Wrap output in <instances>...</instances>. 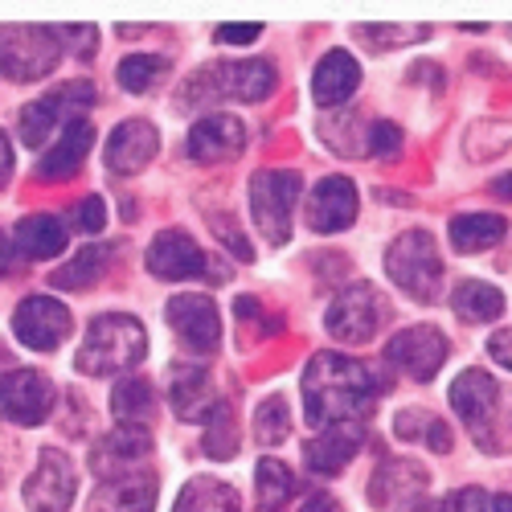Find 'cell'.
<instances>
[{
  "mask_svg": "<svg viewBox=\"0 0 512 512\" xmlns=\"http://www.w3.org/2000/svg\"><path fill=\"white\" fill-rule=\"evenodd\" d=\"M377 377L345 357V353H316L304 369L300 394H304V418L308 426H332V422H361L377 398Z\"/></svg>",
  "mask_w": 512,
  "mask_h": 512,
  "instance_id": "6da1fadb",
  "label": "cell"
},
{
  "mask_svg": "<svg viewBox=\"0 0 512 512\" xmlns=\"http://www.w3.org/2000/svg\"><path fill=\"white\" fill-rule=\"evenodd\" d=\"M148 353V336L144 324L136 316H123V312H107L99 320H91L87 340L74 357L78 373H91V377H119V373H132Z\"/></svg>",
  "mask_w": 512,
  "mask_h": 512,
  "instance_id": "7a4b0ae2",
  "label": "cell"
},
{
  "mask_svg": "<svg viewBox=\"0 0 512 512\" xmlns=\"http://www.w3.org/2000/svg\"><path fill=\"white\" fill-rule=\"evenodd\" d=\"M275 91V66L263 58L246 62H209L201 66L181 91V103H259Z\"/></svg>",
  "mask_w": 512,
  "mask_h": 512,
  "instance_id": "3957f363",
  "label": "cell"
},
{
  "mask_svg": "<svg viewBox=\"0 0 512 512\" xmlns=\"http://www.w3.org/2000/svg\"><path fill=\"white\" fill-rule=\"evenodd\" d=\"M386 271L390 279L418 304H435L443 291V259L435 250V238L426 230H406L386 250Z\"/></svg>",
  "mask_w": 512,
  "mask_h": 512,
  "instance_id": "277c9868",
  "label": "cell"
},
{
  "mask_svg": "<svg viewBox=\"0 0 512 512\" xmlns=\"http://www.w3.org/2000/svg\"><path fill=\"white\" fill-rule=\"evenodd\" d=\"M91 103H95V87L91 82H66V87H58V91H50V95H41L37 103H29L25 111H21V144L25 148H46L50 144V136L58 132H66L70 123H78L82 115L91 111Z\"/></svg>",
  "mask_w": 512,
  "mask_h": 512,
  "instance_id": "5b68a950",
  "label": "cell"
},
{
  "mask_svg": "<svg viewBox=\"0 0 512 512\" xmlns=\"http://www.w3.org/2000/svg\"><path fill=\"white\" fill-rule=\"evenodd\" d=\"M58 33L46 25H5L0 29V74L13 82H37L58 66Z\"/></svg>",
  "mask_w": 512,
  "mask_h": 512,
  "instance_id": "8992f818",
  "label": "cell"
},
{
  "mask_svg": "<svg viewBox=\"0 0 512 512\" xmlns=\"http://www.w3.org/2000/svg\"><path fill=\"white\" fill-rule=\"evenodd\" d=\"M300 173H287V168H267V173H254L250 181V213L254 226L263 230V238L271 246H283L291 234V213L300 201Z\"/></svg>",
  "mask_w": 512,
  "mask_h": 512,
  "instance_id": "52a82bcc",
  "label": "cell"
},
{
  "mask_svg": "<svg viewBox=\"0 0 512 512\" xmlns=\"http://www.w3.org/2000/svg\"><path fill=\"white\" fill-rule=\"evenodd\" d=\"M386 316H390V304L373 283H349L332 300L324 324L340 345H365V340H373L377 328L386 324Z\"/></svg>",
  "mask_w": 512,
  "mask_h": 512,
  "instance_id": "ba28073f",
  "label": "cell"
},
{
  "mask_svg": "<svg viewBox=\"0 0 512 512\" xmlns=\"http://www.w3.org/2000/svg\"><path fill=\"white\" fill-rule=\"evenodd\" d=\"M386 361L414 377V381H431L443 361H447V336L435 328V324H414V328H402L390 336V345H386Z\"/></svg>",
  "mask_w": 512,
  "mask_h": 512,
  "instance_id": "9c48e42d",
  "label": "cell"
},
{
  "mask_svg": "<svg viewBox=\"0 0 512 512\" xmlns=\"http://www.w3.org/2000/svg\"><path fill=\"white\" fill-rule=\"evenodd\" d=\"M54 410V386L37 369H13L0 377V414L17 426H41Z\"/></svg>",
  "mask_w": 512,
  "mask_h": 512,
  "instance_id": "30bf717a",
  "label": "cell"
},
{
  "mask_svg": "<svg viewBox=\"0 0 512 512\" xmlns=\"http://www.w3.org/2000/svg\"><path fill=\"white\" fill-rule=\"evenodd\" d=\"M173 332L185 340V349L193 353H213L222 345V316L213 308L209 295H173L164 308Z\"/></svg>",
  "mask_w": 512,
  "mask_h": 512,
  "instance_id": "8fae6325",
  "label": "cell"
},
{
  "mask_svg": "<svg viewBox=\"0 0 512 512\" xmlns=\"http://www.w3.org/2000/svg\"><path fill=\"white\" fill-rule=\"evenodd\" d=\"M74 488H78V476H74L70 459L62 451L46 447L37 455V472L25 484V504L33 512H66L74 500Z\"/></svg>",
  "mask_w": 512,
  "mask_h": 512,
  "instance_id": "7c38bea8",
  "label": "cell"
},
{
  "mask_svg": "<svg viewBox=\"0 0 512 512\" xmlns=\"http://www.w3.org/2000/svg\"><path fill=\"white\" fill-rule=\"evenodd\" d=\"M451 406L480 447H492V414H496V381L484 369H467L451 386Z\"/></svg>",
  "mask_w": 512,
  "mask_h": 512,
  "instance_id": "4fadbf2b",
  "label": "cell"
},
{
  "mask_svg": "<svg viewBox=\"0 0 512 512\" xmlns=\"http://www.w3.org/2000/svg\"><path fill=\"white\" fill-rule=\"evenodd\" d=\"M13 332H17L21 345L50 353V349H58L62 340L70 336V312H66V304L50 300V295H33V300H25L17 308Z\"/></svg>",
  "mask_w": 512,
  "mask_h": 512,
  "instance_id": "5bb4252c",
  "label": "cell"
},
{
  "mask_svg": "<svg viewBox=\"0 0 512 512\" xmlns=\"http://www.w3.org/2000/svg\"><path fill=\"white\" fill-rule=\"evenodd\" d=\"M365 447V426L361 422H332L320 426V435L304 443V463L316 476H336L353 463V455Z\"/></svg>",
  "mask_w": 512,
  "mask_h": 512,
  "instance_id": "9a60e30c",
  "label": "cell"
},
{
  "mask_svg": "<svg viewBox=\"0 0 512 512\" xmlns=\"http://www.w3.org/2000/svg\"><path fill=\"white\" fill-rule=\"evenodd\" d=\"M156 148H160L156 127H152L148 119H127V123H119L115 132L107 136L103 160H107L111 173H119V177H132V173H140V168H144V164L156 156Z\"/></svg>",
  "mask_w": 512,
  "mask_h": 512,
  "instance_id": "2e32d148",
  "label": "cell"
},
{
  "mask_svg": "<svg viewBox=\"0 0 512 512\" xmlns=\"http://www.w3.org/2000/svg\"><path fill=\"white\" fill-rule=\"evenodd\" d=\"M148 271L156 279H197L205 271V254L185 230H160L148 246Z\"/></svg>",
  "mask_w": 512,
  "mask_h": 512,
  "instance_id": "e0dca14e",
  "label": "cell"
},
{
  "mask_svg": "<svg viewBox=\"0 0 512 512\" xmlns=\"http://www.w3.org/2000/svg\"><path fill=\"white\" fill-rule=\"evenodd\" d=\"M357 218V189L349 177H324L308 205V226L316 234H340Z\"/></svg>",
  "mask_w": 512,
  "mask_h": 512,
  "instance_id": "ac0fdd59",
  "label": "cell"
},
{
  "mask_svg": "<svg viewBox=\"0 0 512 512\" xmlns=\"http://www.w3.org/2000/svg\"><path fill=\"white\" fill-rule=\"evenodd\" d=\"M242 144H246V127L234 115H205V119L193 123V132H189V156L197 164L230 160V156L242 152Z\"/></svg>",
  "mask_w": 512,
  "mask_h": 512,
  "instance_id": "d6986e66",
  "label": "cell"
},
{
  "mask_svg": "<svg viewBox=\"0 0 512 512\" xmlns=\"http://www.w3.org/2000/svg\"><path fill=\"white\" fill-rule=\"evenodd\" d=\"M426 488H431V476H426L418 463H410V459H386L373 472L369 496L381 508H402V504H418Z\"/></svg>",
  "mask_w": 512,
  "mask_h": 512,
  "instance_id": "ffe728a7",
  "label": "cell"
},
{
  "mask_svg": "<svg viewBox=\"0 0 512 512\" xmlns=\"http://www.w3.org/2000/svg\"><path fill=\"white\" fill-rule=\"evenodd\" d=\"M156 492H160V480L152 472H136V476L127 472V476L103 480L87 512H152Z\"/></svg>",
  "mask_w": 512,
  "mask_h": 512,
  "instance_id": "44dd1931",
  "label": "cell"
},
{
  "mask_svg": "<svg viewBox=\"0 0 512 512\" xmlns=\"http://www.w3.org/2000/svg\"><path fill=\"white\" fill-rule=\"evenodd\" d=\"M91 144H95V127L87 119L70 123L66 132L54 140V148H46V156L37 160V181H66V177H74L82 168V160H87Z\"/></svg>",
  "mask_w": 512,
  "mask_h": 512,
  "instance_id": "7402d4cb",
  "label": "cell"
},
{
  "mask_svg": "<svg viewBox=\"0 0 512 512\" xmlns=\"http://www.w3.org/2000/svg\"><path fill=\"white\" fill-rule=\"evenodd\" d=\"M361 87V66L349 50H328L320 62H316V74H312V95L320 107H340L345 99H353V91Z\"/></svg>",
  "mask_w": 512,
  "mask_h": 512,
  "instance_id": "603a6c76",
  "label": "cell"
},
{
  "mask_svg": "<svg viewBox=\"0 0 512 512\" xmlns=\"http://www.w3.org/2000/svg\"><path fill=\"white\" fill-rule=\"evenodd\" d=\"M213 402L218 398H213V381H209L205 369L185 365V361H177L173 369H168V406L177 410V418H185V422L205 418Z\"/></svg>",
  "mask_w": 512,
  "mask_h": 512,
  "instance_id": "cb8c5ba5",
  "label": "cell"
},
{
  "mask_svg": "<svg viewBox=\"0 0 512 512\" xmlns=\"http://www.w3.org/2000/svg\"><path fill=\"white\" fill-rule=\"evenodd\" d=\"M148 451H152L148 431H132V426H119V431H111V435L91 451V467H95V476L115 480V476H127V472H132V463L144 459Z\"/></svg>",
  "mask_w": 512,
  "mask_h": 512,
  "instance_id": "d4e9b609",
  "label": "cell"
},
{
  "mask_svg": "<svg viewBox=\"0 0 512 512\" xmlns=\"http://www.w3.org/2000/svg\"><path fill=\"white\" fill-rule=\"evenodd\" d=\"M111 410L119 418V426H132V431H148L156 422V390L148 377H123L115 394H111Z\"/></svg>",
  "mask_w": 512,
  "mask_h": 512,
  "instance_id": "484cf974",
  "label": "cell"
},
{
  "mask_svg": "<svg viewBox=\"0 0 512 512\" xmlns=\"http://www.w3.org/2000/svg\"><path fill=\"white\" fill-rule=\"evenodd\" d=\"M17 250L25 259H54L66 250V222L58 213H29L17 226Z\"/></svg>",
  "mask_w": 512,
  "mask_h": 512,
  "instance_id": "4316f807",
  "label": "cell"
},
{
  "mask_svg": "<svg viewBox=\"0 0 512 512\" xmlns=\"http://www.w3.org/2000/svg\"><path fill=\"white\" fill-rule=\"evenodd\" d=\"M111 259H115V246H111V242H103V246H82L66 267H58V271H54V279H50V283H54V287H62V291H82V287H91L95 279H103V275H107Z\"/></svg>",
  "mask_w": 512,
  "mask_h": 512,
  "instance_id": "83f0119b",
  "label": "cell"
},
{
  "mask_svg": "<svg viewBox=\"0 0 512 512\" xmlns=\"http://www.w3.org/2000/svg\"><path fill=\"white\" fill-rule=\"evenodd\" d=\"M451 308L467 324H488V320H496L504 312V295L492 283H484V279H463L451 291Z\"/></svg>",
  "mask_w": 512,
  "mask_h": 512,
  "instance_id": "f1b7e54d",
  "label": "cell"
},
{
  "mask_svg": "<svg viewBox=\"0 0 512 512\" xmlns=\"http://www.w3.org/2000/svg\"><path fill=\"white\" fill-rule=\"evenodd\" d=\"M173 512H242V504H238V492L226 480L197 476V480H189L181 488Z\"/></svg>",
  "mask_w": 512,
  "mask_h": 512,
  "instance_id": "f546056e",
  "label": "cell"
},
{
  "mask_svg": "<svg viewBox=\"0 0 512 512\" xmlns=\"http://www.w3.org/2000/svg\"><path fill=\"white\" fill-rule=\"evenodd\" d=\"M504 230L508 226L500 213H459V218H451V242L463 254H480V250L496 246L504 238Z\"/></svg>",
  "mask_w": 512,
  "mask_h": 512,
  "instance_id": "4dcf8cb0",
  "label": "cell"
},
{
  "mask_svg": "<svg viewBox=\"0 0 512 512\" xmlns=\"http://www.w3.org/2000/svg\"><path fill=\"white\" fill-rule=\"evenodd\" d=\"M394 435L406 439V443H426V447L439 451V455L451 451V431H447V422L435 418V414H426L422 406H406V410L394 418Z\"/></svg>",
  "mask_w": 512,
  "mask_h": 512,
  "instance_id": "1f68e13d",
  "label": "cell"
},
{
  "mask_svg": "<svg viewBox=\"0 0 512 512\" xmlns=\"http://www.w3.org/2000/svg\"><path fill=\"white\" fill-rule=\"evenodd\" d=\"M254 484H259V512H283L295 496V476L279 459H263L254 467Z\"/></svg>",
  "mask_w": 512,
  "mask_h": 512,
  "instance_id": "d6a6232c",
  "label": "cell"
},
{
  "mask_svg": "<svg viewBox=\"0 0 512 512\" xmlns=\"http://www.w3.org/2000/svg\"><path fill=\"white\" fill-rule=\"evenodd\" d=\"M205 455L209 459H230L238 455V422L226 402H213L205 414Z\"/></svg>",
  "mask_w": 512,
  "mask_h": 512,
  "instance_id": "836d02e7",
  "label": "cell"
},
{
  "mask_svg": "<svg viewBox=\"0 0 512 512\" xmlns=\"http://www.w3.org/2000/svg\"><path fill=\"white\" fill-rule=\"evenodd\" d=\"M164 74H168V58H160V54H132V58L119 62V87L132 91V95H144V91L156 87Z\"/></svg>",
  "mask_w": 512,
  "mask_h": 512,
  "instance_id": "e575fe53",
  "label": "cell"
},
{
  "mask_svg": "<svg viewBox=\"0 0 512 512\" xmlns=\"http://www.w3.org/2000/svg\"><path fill=\"white\" fill-rule=\"evenodd\" d=\"M254 435H259V443L275 447L291 435V410L279 394H271L267 402H259V410H254Z\"/></svg>",
  "mask_w": 512,
  "mask_h": 512,
  "instance_id": "d590c367",
  "label": "cell"
},
{
  "mask_svg": "<svg viewBox=\"0 0 512 512\" xmlns=\"http://www.w3.org/2000/svg\"><path fill=\"white\" fill-rule=\"evenodd\" d=\"M70 226L82 230V234H99V230L107 226V201H103V197H82V201L74 205Z\"/></svg>",
  "mask_w": 512,
  "mask_h": 512,
  "instance_id": "8d00e7d4",
  "label": "cell"
},
{
  "mask_svg": "<svg viewBox=\"0 0 512 512\" xmlns=\"http://www.w3.org/2000/svg\"><path fill=\"white\" fill-rule=\"evenodd\" d=\"M365 41H381V46H386V41H422L426 33H431V29H422V25H361L357 29Z\"/></svg>",
  "mask_w": 512,
  "mask_h": 512,
  "instance_id": "74e56055",
  "label": "cell"
},
{
  "mask_svg": "<svg viewBox=\"0 0 512 512\" xmlns=\"http://www.w3.org/2000/svg\"><path fill=\"white\" fill-rule=\"evenodd\" d=\"M488 508H492V500H488L484 488H459V492H451L443 500L439 512H488Z\"/></svg>",
  "mask_w": 512,
  "mask_h": 512,
  "instance_id": "f35d334b",
  "label": "cell"
},
{
  "mask_svg": "<svg viewBox=\"0 0 512 512\" xmlns=\"http://www.w3.org/2000/svg\"><path fill=\"white\" fill-rule=\"evenodd\" d=\"M54 33H58V41H70L78 58H91L95 46H99V29H91V25H66V29H54Z\"/></svg>",
  "mask_w": 512,
  "mask_h": 512,
  "instance_id": "ab89813d",
  "label": "cell"
},
{
  "mask_svg": "<svg viewBox=\"0 0 512 512\" xmlns=\"http://www.w3.org/2000/svg\"><path fill=\"white\" fill-rule=\"evenodd\" d=\"M398 144H402V132H398L394 123H373V127H369V148H365V152L390 156V152H398Z\"/></svg>",
  "mask_w": 512,
  "mask_h": 512,
  "instance_id": "60d3db41",
  "label": "cell"
},
{
  "mask_svg": "<svg viewBox=\"0 0 512 512\" xmlns=\"http://www.w3.org/2000/svg\"><path fill=\"white\" fill-rule=\"evenodd\" d=\"M209 226H213V230H218V238L226 242V250H234V254H238V259H242V263H250V259H254V250H250V242H246V238H242V234L234 230V222L226 226V222L218 218V213H209Z\"/></svg>",
  "mask_w": 512,
  "mask_h": 512,
  "instance_id": "b9f144b4",
  "label": "cell"
},
{
  "mask_svg": "<svg viewBox=\"0 0 512 512\" xmlns=\"http://www.w3.org/2000/svg\"><path fill=\"white\" fill-rule=\"evenodd\" d=\"M263 25H222L218 29V41H226V46H250V41H259Z\"/></svg>",
  "mask_w": 512,
  "mask_h": 512,
  "instance_id": "7bdbcfd3",
  "label": "cell"
},
{
  "mask_svg": "<svg viewBox=\"0 0 512 512\" xmlns=\"http://www.w3.org/2000/svg\"><path fill=\"white\" fill-rule=\"evenodd\" d=\"M488 357L500 361L504 369H512V328H500V332L488 340Z\"/></svg>",
  "mask_w": 512,
  "mask_h": 512,
  "instance_id": "ee69618b",
  "label": "cell"
},
{
  "mask_svg": "<svg viewBox=\"0 0 512 512\" xmlns=\"http://www.w3.org/2000/svg\"><path fill=\"white\" fill-rule=\"evenodd\" d=\"M295 512H340V504L328 492H316V496L304 500V508H295Z\"/></svg>",
  "mask_w": 512,
  "mask_h": 512,
  "instance_id": "f6af8a7d",
  "label": "cell"
},
{
  "mask_svg": "<svg viewBox=\"0 0 512 512\" xmlns=\"http://www.w3.org/2000/svg\"><path fill=\"white\" fill-rule=\"evenodd\" d=\"M13 173V148H9V136L0 132V181H5Z\"/></svg>",
  "mask_w": 512,
  "mask_h": 512,
  "instance_id": "bcb514c9",
  "label": "cell"
},
{
  "mask_svg": "<svg viewBox=\"0 0 512 512\" xmlns=\"http://www.w3.org/2000/svg\"><path fill=\"white\" fill-rule=\"evenodd\" d=\"M492 193H496L500 201H512V173H504V177H496V181H492Z\"/></svg>",
  "mask_w": 512,
  "mask_h": 512,
  "instance_id": "7dc6e473",
  "label": "cell"
},
{
  "mask_svg": "<svg viewBox=\"0 0 512 512\" xmlns=\"http://www.w3.org/2000/svg\"><path fill=\"white\" fill-rule=\"evenodd\" d=\"M13 267V250L5 246V234H0V271H9Z\"/></svg>",
  "mask_w": 512,
  "mask_h": 512,
  "instance_id": "c3c4849f",
  "label": "cell"
},
{
  "mask_svg": "<svg viewBox=\"0 0 512 512\" xmlns=\"http://www.w3.org/2000/svg\"><path fill=\"white\" fill-rule=\"evenodd\" d=\"M492 512H512V496H500V500H496V508H492Z\"/></svg>",
  "mask_w": 512,
  "mask_h": 512,
  "instance_id": "681fc988",
  "label": "cell"
}]
</instances>
